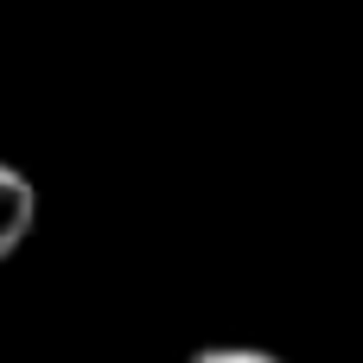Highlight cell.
<instances>
[{"label":"cell","instance_id":"obj_2","mask_svg":"<svg viewBox=\"0 0 363 363\" xmlns=\"http://www.w3.org/2000/svg\"><path fill=\"white\" fill-rule=\"evenodd\" d=\"M185 363H287V357H274L262 345H211V351H198V357H185Z\"/></svg>","mask_w":363,"mask_h":363},{"label":"cell","instance_id":"obj_1","mask_svg":"<svg viewBox=\"0 0 363 363\" xmlns=\"http://www.w3.org/2000/svg\"><path fill=\"white\" fill-rule=\"evenodd\" d=\"M32 223H38V185H32L19 166L0 160V262L26 249Z\"/></svg>","mask_w":363,"mask_h":363}]
</instances>
